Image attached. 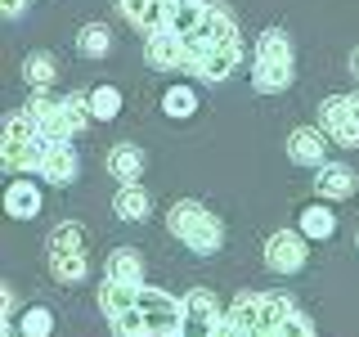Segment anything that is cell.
Wrapping results in <instances>:
<instances>
[{
	"label": "cell",
	"mask_w": 359,
	"mask_h": 337,
	"mask_svg": "<svg viewBox=\"0 0 359 337\" xmlns=\"http://www.w3.org/2000/svg\"><path fill=\"white\" fill-rule=\"evenodd\" d=\"M297 81V50L283 27H265L256 37V59H252V86L261 95H278Z\"/></svg>",
	"instance_id": "6da1fadb"
},
{
	"label": "cell",
	"mask_w": 359,
	"mask_h": 337,
	"mask_svg": "<svg viewBox=\"0 0 359 337\" xmlns=\"http://www.w3.org/2000/svg\"><path fill=\"white\" fill-rule=\"evenodd\" d=\"M166 230L198 256H211V252L224 247V220L211 207H202L198 198H180L175 207L166 211Z\"/></svg>",
	"instance_id": "7a4b0ae2"
},
{
	"label": "cell",
	"mask_w": 359,
	"mask_h": 337,
	"mask_svg": "<svg viewBox=\"0 0 359 337\" xmlns=\"http://www.w3.org/2000/svg\"><path fill=\"white\" fill-rule=\"evenodd\" d=\"M50 149V140L41 135V126L27 117V108L5 117V140H0V162L9 171H41V157Z\"/></svg>",
	"instance_id": "3957f363"
},
{
	"label": "cell",
	"mask_w": 359,
	"mask_h": 337,
	"mask_svg": "<svg viewBox=\"0 0 359 337\" xmlns=\"http://www.w3.org/2000/svg\"><path fill=\"white\" fill-rule=\"evenodd\" d=\"M50 275L59 279V284H81L86 279V234H81V225H72V220L54 225V234H50Z\"/></svg>",
	"instance_id": "277c9868"
},
{
	"label": "cell",
	"mask_w": 359,
	"mask_h": 337,
	"mask_svg": "<svg viewBox=\"0 0 359 337\" xmlns=\"http://www.w3.org/2000/svg\"><path fill=\"white\" fill-rule=\"evenodd\" d=\"M323 135L341 149H359V95H328L319 104Z\"/></svg>",
	"instance_id": "5b68a950"
},
{
	"label": "cell",
	"mask_w": 359,
	"mask_h": 337,
	"mask_svg": "<svg viewBox=\"0 0 359 337\" xmlns=\"http://www.w3.org/2000/svg\"><path fill=\"white\" fill-rule=\"evenodd\" d=\"M233 45H243V41H238V22H233V14H229L224 5H207V14H202L198 32L189 37L194 63H198V54H207V50H233Z\"/></svg>",
	"instance_id": "8992f818"
},
{
	"label": "cell",
	"mask_w": 359,
	"mask_h": 337,
	"mask_svg": "<svg viewBox=\"0 0 359 337\" xmlns=\"http://www.w3.org/2000/svg\"><path fill=\"white\" fill-rule=\"evenodd\" d=\"M144 54H149V63L162 67V72H194V50H189V37H175L171 27L144 32Z\"/></svg>",
	"instance_id": "52a82bcc"
},
{
	"label": "cell",
	"mask_w": 359,
	"mask_h": 337,
	"mask_svg": "<svg viewBox=\"0 0 359 337\" xmlns=\"http://www.w3.org/2000/svg\"><path fill=\"white\" fill-rule=\"evenodd\" d=\"M140 310L149 324V337H175L184 324V301H175L162 288H140Z\"/></svg>",
	"instance_id": "ba28073f"
},
{
	"label": "cell",
	"mask_w": 359,
	"mask_h": 337,
	"mask_svg": "<svg viewBox=\"0 0 359 337\" xmlns=\"http://www.w3.org/2000/svg\"><path fill=\"white\" fill-rule=\"evenodd\" d=\"M216 324H220L216 292H207V288L184 292V324H180V337H216Z\"/></svg>",
	"instance_id": "9c48e42d"
},
{
	"label": "cell",
	"mask_w": 359,
	"mask_h": 337,
	"mask_svg": "<svg viewBox=\"0 0 359 337\" xmlns=\"http://www.w3.org/2000/svg\"><path fill=\"white\" fill-rule=\"evenodd\" d=\"M265 265L274 275H297L306 265V234L301 230H274L265 239Z\"/></svg>",
	"instance_id": "30bf717a"
},
{
	"label": "cell",
	"mask_w": 359,
	"mask_h": 337,
	"mask_svg": "<svg viewBox=\"0 0 359 337\" xmlns=\"http://www.w3.org/2000/svg\"><path fill=\"white\" fill-rule=\"evenodd\" d=\"M287 157L301 166H323L328 162V135L314 126H297L287 135Z\"/></svg>",
	"instance_id": "8fae6325"
},
{
	"label": "cell",
	"mask_w": 359,
	"mask_h": 337,
	"mask_svg": "<svg viewBox=\"0 0 359 337\" xmlns=\"http://www.w3.org/2000/svg\"><path fill=\"white\" fill-rule=\"evenodd\" d=\"M76 171H81V157L72 153V144L59 140V144H50L41 157V180H50V185H72Z\"/></svg>",
	"instance_id": "7c38bea8"
},
{
	"label": "cell",
	"mask_w": 359,
	"mask_h": 337,
	"mask_svg": "<svg viewBox=\"0 0 359 337\" xmlns=\"http://www.w3.org/2000/svg\"><path fill=\"white\" fill-rule=\"evenodd\" d=\"M238 63H243V45H233V50H207V54H198L194 72L202 81H229L238 72Z\"/></svg>",
	"instance_id": "4fadbf2b"
},
{
	"label": "cell",
	"mask_w": 359,
	"mask_h": 337,
	"mask_svg": "<svg viewBox=\"0 0 359 337\" xmlns=\"http://www.w3.org/2000/svg\"><path fill=\"white\" fill-rule=\"evenodd\" d=\"M108 176L121 185H135L144 176V149L140 144H112L108 149Z\"/></svg>",
	"instance_id": "5bb4252c"
},
{
	"label": "cell",
	"mask_w": 359,
	"mask_h": 337,
	"mask_svg": "<svg viewBox=\"0 0 359 337\" xmlns=\"http://www.w3.org/2000/svg\"><path fill=\"white\" fill-rule=\"evenodd\" d=\"M202 14H207V0H166V18L162 27H171L175 37H194Z\"/></svg>",
	"instance_id": "9a60e30c"
},
{
	"label": "cell",
	"mask_w": 359,
	"mask_h": 337,
	"mask_svg": "<svg viewBox=\"0 0 359 337\" xmlns=\"http://www.w3.org/2000/svg\"><path fill=\"white\" fill-rule=\"evenodd\" d=\"M314 189H319V198H351L355 194V171L346 162H323L319 176H314Z\"/></svg>",
	"instance_id": "2e32d148"
},
{
	"label": "cell",
	"mask_w": 359,
	"mask_h": 337,
	"mask_svg": "<svg viewBox=\"0 0 359 337\" xmlns=\"http://www.w3.org/2000/svg\"><path fill=\"white\" fill-rule=\"evenodd\" d=\"M104 279H117V284L140 288V284H144V256L135 252V247H117V252H108Z\"/></svg>",
	"instance_id": "e0dca14e"
},
{
	"label": "cell",
	"mask_w": 359,
	"mask_h": 337,
	"mask_svg": "<svg viewBox=\"0 0 359 337\" xmlns=\"http://www.w3.org/2000/svg\"><path fill=\"white\" fill-rule=\"evenodd\" d=\"M5 211L14 220H32L41 211V189H36V180H14V185L5 189Z\"/></svg>",
	"instance_id": "ac0fdd59"
},
{
	"label": "cell",
	"mask_w": 359,
	"mask_h": 337,
	"mask_svg": "<svg viewBox=\"0 0 359 337\" xmlns=\"http://www.w3.org/2000/svg\"><path fill=\"white\" fill-rule=\"evenodd\" d=\"M149 211H153V198L144 194L140 185H121L117 194H112V216H121V220H149Z\"/></svg>",
	"instance_id": "d6986e66"
},
{
	"label": "cell",
	"mask_w": 359,
	"mask_h": 337,
	"mask_svg": "<svg viewBox=\"0 0 359 337\" xmlns=\"http://www.w3.org/2000/svg\"><path fill=\"white\" fill-rule=\"evenodd\" d=\"M121 14H126V22H135L140 32H157L166 18V0H117Z\"/></svg>",
	"instance_id": "ffe728a7"
},
{
	"label": "cell",
	"mask_w": 359,
	"mask_h": 337,
	"mask_svg": "<svg viewBox=\"0 0 359 337\" xmlns=\"http://www.w3.org/2000/svg\"><path fill=\"white\" fill-rule=\"evenodd\" d=\"M135 301H140V288H130V284L104 279V288H99V310H104L108 319H117V315H121V310H130Z\"/></svg>",
	"instance_id": "44dd1931"
},
{
	"label": "cell",
	"mask_w": 359,
	"mask_h": 337,
	"mask_svg": "<svg viewBox=\"0 0 359 337\" xmlns=\"http://www.w3.org/2000/svg\"><path fill=\"white\" fill-rule=\"evenodd\" d=\"M76 50H81L86 59H108L112 54V32L104 22H86V27L76 32Z\"/></svg>",
	"instance_id": "7402d4cb"
},
{
	"label": "cell",
	"mask_w": 359,
	"mask_h": 337,
	"mask_svg": "<svg viewBox=\"0 0 359 337\" xmlns=\"http://www.w3.org/2000/svg\"><path fill=\"white\" fill-rule=\"evenodd\" d=\"M301 234H306V239H332V234H337V216L323 207V202H310V207L301 211Z\"/></svg>",
	"instance_id": "603a6c76"
},
{
	"label": "cell",
	"mask_w": 359,
	"mask_h": 337,
	"mask_svg": "<svg viewBox=\"0 0 359 337\" xmlns=\"http://www.w3.org/2000/svg\"><path fill=\"white\" fill-rule=\"evenodd\" d=\"M261 301H265V292H238V297H233L229 315L238 319L243 337H252V333H256V324H261Z\"/></svg>",
	"instance_id": "cb8c5ba5"
},
{
	"label": "cell",
	"mask_w": 359,
	"mask_h": 337,
	"mask_svg": "<svg viewBox=\"0 0 359 337\" xmlns=\"http://www.w3.org/2000/svg\"><path fill=\"white\" fill-rule=\"evenodd\" d=\"M59 112H63V131H67V140H72V135H81V131H86V121L95 117V112H90V95H67V99H59Z\"/></svg>",
	"instance_id": "d4e9b609"
},
{
	"label": "cell",
	"mask_w": 359,
	"mask_h": 337,
	"mask_svg": "<svg viewBox=\"0 0 359 337\" xmlns=\"http://www.w3.org/2000/svg\"><path fill=\"white\" fill-rule=\"evenodd\" d=\"M162 112H166V117H175V121L194 117V112H198V95H194L189 86H171V90L162 95Z\"/></svg>",
	"instance_id": "484cf974"
},
{
	"label": "cell",
	"mask_w": 359,
	"mask_h": 337,
	"mask_svg": "<svg viewBox=\"0 0 359 337\" xmlns=\"http://www.w3.org/2000/svg\"><path fill=\"white\" fill-rule=\"evenodd\" d=\"M22 81H27L32 90H45L54 81V54H27L22 59Z\"/></svg>",
	"instance_id": "4316f807"
},
{
	"label": "cell",
	"mask_w": 359,
	"mask_h": 337,
	"mask_svg": "<svg viewBox=\"0 0 359 337\" xmlns=\"http://www.w3.org/2000/svg\"><path fill=\"white\" fill-rule=\"evenodd\" d=\"M14 324H18L22 337H50L54 333V310L32 306V310H22V319H14Z\"/></svg>",
	"instance_id": "83f0119b"
},
{
	"label": "cell",
	"mask_w": 359,
	"mask_h": 337,
	"mask_svg": "<svg viewBox=\"0 0 359 337\" xmlns=\"http://www.w3.org/2000/svg\"><path fill=\"white\" fill-rule=\"evenodd\" d=\"M90 112H95L99 121H112L121 112V90L117 86H99V90H90Z\"/></svg>",
	"instance_id": "f1b7e54d"
},
{
	"label": "cell",
	"mask_w": 359,
	"mask_h": 337,
	"mask_svg": "<svg viewBox=\"0 0 359 337\" xmlns=\"http://www.w3.org/2000/svg\"><path fill=\"white\" fill-rule=\"evenodd\" d=\"M108 324H112V333H117V337H149V324H144L140 301H135L130 310H121L117 319H108Z\"/></svg>",
	"instance_id": "f546056e"
},
{
	"label": "cell",
	"mask_w": 359,
	"mask_h": 337,
	"mask_svg": "<svg viewBox=\"0 0 359 337\" xmlns=\"http://www.w3.org/2000/svg\"><path fill=\"white\" fill-rule=\"evenodd\" d=\"M278 337H314V329H310V319H306V315H292L283 329H278Z\"/></svg>",
	"instance_id": "4dcf8cb0"
},
{
	"label": "cell",
	"mask_w": 359,
	"mask_h": 337,
	"mask_svg": "<svg viewBox=\"0 0 359 337\" xmlns=\"http://www.w3.org/2000/svg\"><path fill=\"white\" fill-rule=\"evenodd\" d=\"M0 14H5V18H22V14H27V0H0Z\"/></svg>",
	"instance_id": "1f68e13d"
},
{
	"label": "cell",
	"mask_w": 359,
	"mask_h": 337,
	"mask_svg": "<svg viewBox=\"0 0 359 337\" xmlns=\"http://www.w3.org/2000/svg\"><path fill=\"white\" fill-rule=\"evenodd\" d=\"M351 77L359 81V50H351Z\"/></svg>",
	"instance_id": "d6a6232c"
},
{
	"label": "cell",
	"mask_w": 359,
	"mask_h": 337,
	"mask_svg": "<svg viewBox=\"0 0 359 337\" xmlns=\"http://www.w3.org/2000/svg\"><path fill=\"white\" fill-rule=\"evenodd\" d=\"M355 247H359V234H355Z\"/></svg>",
	"instance_id": "836d02e7"
},
{
	"label": "cell",
	"mask_w": 359,
	"mask_h": 337,
	"mask_svg": "<svg viewBox=\"0 0 359 337\" xmlns=\"http://www.w3.org/2000/svg\"><path fill=\"white\" fill-rule=\"evenodd\" d=\"M175 337H180V333H175Z\"/></svg>",
	"instance_id": "e575fe53"
}]
</instances>
